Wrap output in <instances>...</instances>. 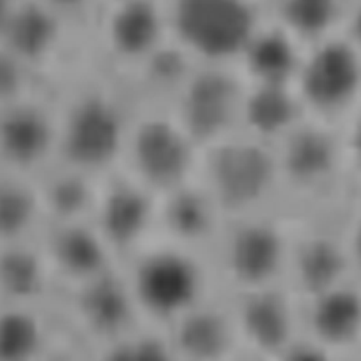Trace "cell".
<instances>
[{
  "mask_svg": "<svg viewBox=\"0 0 361 361\" xmlns=\"http://www.w3.org/2000/svg\"><path fill=\"white\" fill-rule=\"evenodd\" d=\"M120 267L143 325L167 330L207 300L196 250L155 238Z\"/></svg>",
  "mask_w": 361,
  "mask_h": 361,
  "instance_id": "6da1fadb",
  "label": "cell"
},
{
  "mask_svg": "<svg viewBox=\"0 0 361 361\" xmlns=\"http://www.w3.org/2000/svg\"><path fill=\"white\" fill-rule=\"evenodd\" d=\"M170 42L193 64L235 68L267 19L261 0H164Z\"/></svg>",
  "mask_w": 361,
  "mask_h": 361,
  "instance_id": "7a4b0ae2",
  "label": "cell"
},
{
  "mask_svg": "<svg viewBox=\"0 0 361 361\" xmlns=\"http://www.w3.org/2000/svg\"><path fill=\"white\" fill-rule=\"evenodd\" d=\"M133 117L117 98L101 90L73 97L57 114L56 161L101 180L120 169Z\"/></svg>",
  "mask_w": 361,
  "mask_h": 361,
  "instance_id": "3957f363",
  "label": "cell"
},
{
  "mask_svg": "<svg viewBox=\"0 0 361 361\" xmlns=\"http://www.w3.org/2000/svg\"><path fill=\"white\" fill-rule=\"evenodd\" d=\"M202 149L166 109L133 117L120 170L159 199L193 182Z\"/></svg>",
  "mask_w": 361,
  "mask_h": 361,
  "instance_id": "277c9868",
  "label": "cell"
},
{
  "mask_svg": "<svg viewBox=\"0 0 361 361\" xmlns=\"http://www.w3.org/2000/svg\"><path fill=\"white\" fill-rule=\"evenodd\" d=\"M281 177L276 147L242 132L202 151L197 180L220 211H247Z\"/></svg>",
  "mask_w": 361,
  "mask_h": 361,
  "instance_id": "5b68a950",
  "label": "cell"
},
{
  "mask_svg": "<svg viewBox=\"0 0 361 361\" xmlns=\"http://www.w3.org/2000/svg\"><path fill=\"white\" fill-rule=\"evenodd\" d=\"M295 90L310 118L337 126L361 108V52L343 33L308 45Z\"/></svg>",
  "mask_w": 361,
  "mask_h": 361,
  "instance_id": "8992f818",
  "label": "cell"
},
{
  "mask_svg": "<svg viewBox=\"0 0 361 361\" xmlns=\"http://www.w3.org/2000/svg\"><path fill=\"white\" fill-rule=\"evenodd\" d=\"M245 92L233 67L196 64L169 111L204 151L240 132Z\"/></svg>",
  "mask_w": 361,
  "mask_h": 361,
  "instance_id": "52a82bcc",
  "label": "cell"
},
{
  "mask_svg": "<svg viewBox=\"0 0 361 361\" xmlns=\"http://www.w3.org/2000/svg\"><path fill=\"white\" fill-rule=\"evenodd\" d=\"M159 197L123 170L101 178L90 223L118 265L158 236Z\"/></svg>",
  "mask_w": 361,
  "mask_h": 361,
  "instance_id": "ba28073f",
  "label": "cell"
},
{
  "mask_svg": "<svg viewBox=\"0 0 361 361\" xmlns=\"http://www.w3.org/2000/svg\"><path fill=\"white\" fill-rule=\"evenodd\" d=\"M99 37L110 56L137 68L170 42L164 0H105Z\"/></svg>",
  "mask_w": 361,
  "mask_h": 361,
  "instance_id": "9c48e42d",
  "label": "cell"
},
{
  "mask_svg": "<svg viewBox=\"0 0 361 361\" xmlns=\"http://www.w3.org/2000/svg\"><path fill=\"white\" fill-rule=\"evenodd\" d=\"M38 243L59 295L118 267L90 220L47 223Z\"/></svg>",
  "mask_w": 361,
  "mask_h": 361,
  "instance_id": "30bf717a",
  "label": "cell"
},
{
  "mask_svg": "<svg viewBox=\"0 0 361 361\" xmlns=\"http://www.w3.org/2000/svg\"><path fill=\"white\" fill-rule=\"evenodd\" d=\"M306 48L267 16L235 70L246 85L295 87Z\"/></svg>",
  "mask_w": 361,
  "mask_h": 361,
  "instance_id": "8fae6325",
  "label": "cell"
},
{
  "mask_svg": "<svg viewBox=\"0 0 361 361\" xmlns=\"http://www.w3.org/2000/svg\"><path fill=\"white\" fill-rule=\"evenodd\" d=\"M228 242L226 264L230 276L249 290L271 287L286 253L279 231L269 223L245 221Z\"/></svg>",
  "mask_w": 361,
  "mask_h": 361,
  "instance_id": "7c38bea8",
  "label": "cell"
},
{
  "mask_svg": "<svg viewBox=\"0 0 361 361\" xmlns=\"http://www.w3.org/2000/svg\"><path fill=\"white\" fill-rule=\"evenodd\" d=\"M57 295L38 238L0 245V302L54 306Z\"/></svg>",
  "mask_w": 361,
  "mask_h": 361,
  "instance_id": "4fadbf2b",
  "label": "cell"
},
{
  "mask_svg": "<svg viewBox=\"0 0 361 361\" xmlns=\"http://www.w3.org/2000/svg\"><path fill=\"white\" fill-rule=\"evenodd\" d=\"M57 337L54 306L0 302V361H39Z\"/></svg>",
  "mask_w": 361,
  "mask_h": 361,
  "instance_id": "5bb4252c",
  "label": "cell"
},
{
  "mask_svg": "<svg viewBox=\"0 0 361 361\" xmlns=\"http://www.w3.org/2000/svg\"><path fill=\"white\" fill-rule=\"evenodd\" d=\"M310 325L315 343L331 350L357 343L361 336V293L343 284L312 296Z\"/></svg>",
  "mask_w": 361,
  "mask_h": 361,
  "instance_id": "9a60e30c",
  "label": "cell"
},
{
  "mask_svg": "<svg viewBox=\"0 0 361 361\" xmlns=\"http://www.w3.org/2000/svg\"><path fill=\"white\" fill-rule=\"evenodd\" d=\"M45 224L36 178L0 170V245L35 240Z\"/></svg>",
  "mask_w": 361,
  "mask_h": 361,
  "instance_id": "2e32d148",
  "label": "cell"
},
{
  "mask_svg": "<svg viewBox=\"0 0 361 361\" xmlns=\"http://www.w3.org/2000/svg\"><path fill=\"white\" fill-rule=\"evenodd\" d=\"M349 0H273L268 18L305 47L343 32Z\"/></svg>",
  "mask_w": 361,
  "mask_h": 361,
  "instance_id": "e0dca14e",
  "label": "cell"
},
{
  "mask_svg": "<svg viewBox=\"0 0 361 361\" xmlns=\"http://www.w3.org/2000/svg\"><path fill=\"white\" fill-rule=\"evenodd\" d=\"M164 331L180 361H217L227 349V325L207 300Z\"/></svg>",
  "mask_w": 361,
  "mask_h": 361,
  "instance_id": "ac0fdd59",
  "label": "cell"
},
{
  "mask_svg": "<svg viewBox=\"0 0 361 361\" xmlns=\"http://www.w3.org/2000/svg\"><path fill=\"white\" fill-rule=\"evenodd\" d=\"M250 292L242 312L243 333L258 349L283 353L288 348L290 329L287 305L269 287Z\"/></svg>",
  "mask_w": 361,
  "mask_h": 361,
  "instance_id": "d6986e66",
  "label": "cell"
},
{
  "mask_svg": "<svg viewBox=\"0 0 361 361\" xmlns=\"http://www.w3.org/2000/svg\"><path fill=\"white\" fill-rule=\"evenodd\" d=\"M97 361H180L167 333L140 325L98 352Z\"/></svg>",
  "mask_w": 361,
  "mask_h": 361,
  "instance_id": "ffe728a7",
  "label": "cell"
},
{
  "mask_svg": "<svg viewBox=\"0 0 361 361\" xmlns=\"http://www.w3.org/2000/svg\"><path fill=\"white\" fill-rule=\"evenodd\" d=\"M39 361H97L95 353L59 333L52 348Z\"/></svg>",
  "mask_w": 361,
  "mask_h": 361,
  "instance_id": "44dd1931",
  "label": "cell"
},
{
  "mask_svg": "<svg viewBox=\"0 0 361 361\" xmlns=\"http://www.w3.org/2000/svg\"><path fill=\"white\" fill-rule=\"evenodd\" d=\"M341 33L361 52V0H349Z\"/></svg>",
  "mask_w": 361,
  "mask_h": 361,
  "instance_id": "7402d4cb",
  "label": "cell"
},
{
  "mask_svg": "<svg viewBox=\"0 0 361 361\" xmlns=\"http://www.w3.org/2000/svg\"><path fill=\"white\" fill-rule=\"evenodd\" d=\"M327 352L330 350H327L318 343H314L310 346L302 345V346H295L292 349L287 348L283 352V355H284V361H329Z\"/></svg>",
  "mask_w": 361,
  "mask_h": 361,
  "instance_id": "603a6c76",
  "label": "cell"
},
{
  "mask_svg": "<svg viewBox=\"0 0 361 361\" xmlns=\"http://www.w3.org/2000/svg\"><path fill=\"white\" fill-rule=\"evenodd\" d=\"M45 7H48L51 11L59 17H68L75 11H82L86 6L90 4L91 0H38Z\"/></svg>",
  "mask_w": 361,
  "mask_h": 361,
  "instance_id": "cb8c5ba5",
  "label": "cell"
},
{
  "mask_svg": "<svg viewBox=\"0 0 361 361\" xmlns=\"http://www.w3.org/2000/svg\"><path fill=\"white\" fill-rule=\"evenodd\" d=\"M17 3L18 0H0V36L3 33V29L7 20L11 17Z\"/></svg>",
  "mask_w": 361,
  "mask_h": 361,
  "instance_id": "d4e9b609",
  "label": "cell"
},
{
  "mask_svg": "<svg viewBox=\"0 0 361 361\" xmlns=\"http://www.w3.org/2000/svg\"><path fill=\"white\" fill-rule=\"evenodd\" d=\"M352 250H353L355 259L359 264L361 269V220L359 226H357V228H356L355 236H353V249Z\"/></svg>",
  "mask_w": 361,
  "mask_h": 361,
  "instance_id": "484cf974",
  "label": "cell"
}]
</instances>
